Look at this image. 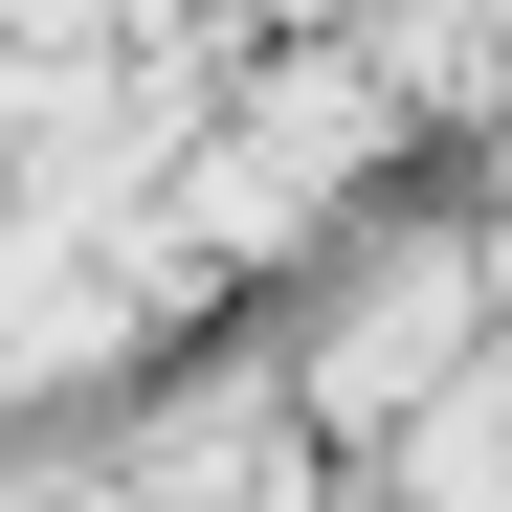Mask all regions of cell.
<instances>
[{
    "label": "cell",
    "mask_w": 512,
    "mask_h": 512,
    "mask_svg": "<svg viewBox=\"0 0 512 512\" xmlns=\"http://www.w3.org/2000/svg\"><path fill=\"white\" fill-rule=\"evenodd\" d=\"M468 334H490V268L401 223L379 268H357V290L290 334V401H312V423H401V401H446V357H468Z\"/></svg>",
    "instance_id": "obj_1"
}]
</instances>
